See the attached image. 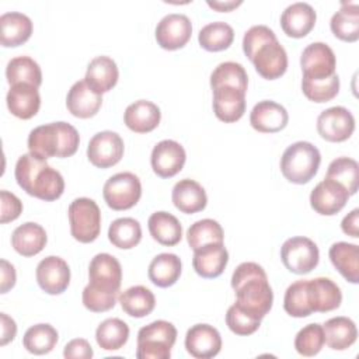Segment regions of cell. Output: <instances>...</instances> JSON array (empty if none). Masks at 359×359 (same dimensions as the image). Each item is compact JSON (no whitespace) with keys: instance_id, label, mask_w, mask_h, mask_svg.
Instances as JSON below:
<instances>
[{"instance_id":"cell-7","label":"cell","mask_w":359,"mask_h":359,"mask_svg":"<svg viewBox=\"0 0 359 359\" xmlns=\"http://www.w3.org/2000/svg\"><path fill=\"white\" fill-rule=\"evenodd\" d=\"M102 196L107 205L114 210L130 209L142 196L140 180L133 172H118L109 177L104 184Z\"/></svg>"},{"instance_id":"cell-21","label":"cell","mask_w":359,"mask_h":359,"mask_svg":"<svg viewBox=\"0 0 359 359\" xmlns=\"http://www.w3.org/2000/svg\"><path fill=\"white\" fill-rule=\"evenodd\" d=\"M229 262V252L223 243L208 244L194 251L192 266L195 272L206 279L217 278L223 273Z\"/></svg>"},{"instance_id":"cell-22","label":"cell","mask_w":359,"mask_h":359,"mask_svg":"<svg viewBox=\"0 0 359 359\" xmlns=\"http://www.w3.org/2000/svg\"><path fill=\"white\" fill-rule=\"evenodd\" d=\"M307 287L313 313H327L341 306L342 293L339 286L332 279L324 276L307 279Z\"/></svg>"},{"instance_id":"cell-45","label":"cell","mask_w":359,"mask_h":359,"mask_svg":"<svg viewBox=\"0 0 359 359\" xmlns=\"http://www.w3.org/2000/svg\"><path fill=\"white\" fill-rule=\"evenodd\" d=\"M283 309L289 316L296 318L307 317L313 313L309 300L307 279L296 280L286 289L283 297Z\"/></svg>"},{"instance_id":"cell-9","label":"cell","mask_w":359,"mask_h":359,"mask_svg":"<svg viewBox=\"0 0 359 359\" xmlns=\"http://www.w3.org/2000/svg\"><path fill=\"white\" fill-rule=\"evenodd\" d=\"M88 286L107 292V293H119L122 282V268L119 261L107 252L97 254L88 266Z\"/></svg>"},{"instance_id":"cell-56","label":"cell","mask_w":359,"mask_h":359,"mask_svg":"<svg viewBox=\"0 0 359 359\" xmlns=\"http://www.w3.org/2000/svg\"><path fill=\"white\" fill-rule=\"evenodd\" d=\"M241 3L243 1H212V0H208V6L220 13L231 11L233 8H237L238 6H241Z\"/></svg>"},{"instance_id":"cell-54","label":"cell","mask_w":359,"mask_h":359,"mask_svg":"<svg viewBox=\"0 0 359 359\" xmlns=\"http://www.w3.org/2000/svg\"><path fill=\"white\" fill-rule=\"evenodd\" d=\"M0 265H1V268H0L1 269V287H0V292L1 293H7L15 285V269L6 259H1Z\"/></svg>"},{"instance_id":"cell-43","label":"cell","mask_w":359,"mask_h":359,"mask_svg":"<svg viewBox=\"0 0 359 359\" xmlns=\"http://www.w3.org/2000/svg\"><path fill=\"white\" fill-rule=\"evenodd\" d=\"M210 87H234L247 93L248 76L243 65L237 62H223L210 74Z\"/></svg>"},{"instance_id":"cell-35","label":"cell","mask_w":359,"mask_h":359,"mask_svg":"<svg viewBox=\"0 0 359 359\" xmlns=\"http://www.w3.org/2000/svg\"><path fill=\"white\" fill-rule=\"evenodd\" d=\"M332 34L345 42L359 39V7L358 3H342L341 8L331 17Z\"/></svg>"},{"instance_id":"cell-27","label":"cell","mask_w":359,"mask_h":359,"mask_svg":"<svg viewBox=\"0 0 359 359\" xmlns=\"http://www.w3.org/2000/svg\"><path fill=\"white\" fill-rule=\"evenodd\" d=\"M171 199L174 206L187 215L203 210L208 203V196L203 187L189 178L180 180L174 185Z\"/></svg>"},{"instance_id":"cell-24","label":"cell","mask_w":359,"mask_h":359,"mask_svg":"<svg viewBox=\"0 0 359 359\" xmlns=\"http://www.w3.org/2000/svg\"><path fill=\"white\" fill-rule=\"evenodd\" d=\"M213 112L222 122L238 121L245 112V93L234 87L213 88Z\"/></svg>"},{"instance_id":"cell-55","label":"cell","mask_w":359,"mask_h":359,"mask_svg":"<svg viewBox=\"0 0 359 359\" xmlns=\"http://www.w3.org/2000/svg\"><path fill=\"white\" fill-rule=\"evenodd\" d=\"M0 318H1V339H0V345L4 346L10 341L14 339V337L17 334V325H15V321L11 317H8L6 313H1Z\"/></svg>"},{"instance_id":"cell-17","label":"cell","mask_w":359,"mask_h":359,"mask_svg":"<svg viewBox=\"0 0 359 359\" xmlns=\"http://www.w3.org/2000/svg\"><path fill=\"white\" fill-rule=\"evenodd\" d=\"M185 348L196 359H209L220 352L222 337L213 325L195 324L187 331Z\"/></svg>"},{"instance_id":"cell-19","label":"cell","mask_w":359,"mask_h":359,"mask_svg":"<svg viewBox=\"0 0 359 359\" xmlns=\"http://www.w3.org/2000/svg\"><path fill=\"white\" fill-rule=\"evenodd\" d=\"M287 121L286 108L271 100L259 101L250 114L251 126L261 133H276L286 128Z\"/></svg>"},{"instance_id":"cell-8","label":"cell","mask_w":359,"mask_h":359,"mask_svg":"<svg viewBox=\"0 0 359 359\" xmlns=\"http://www.w3.org/2000/svg\"><path fill=\"white\" fill-rule=\"evenodd\" d=\"M280 258L286 269L297 275H304L318 265L320 251L313 240L299 236L287 238L282 244Z\"/></svg>"},{"instance_id":"cell-36","label":"cell","mask_w":359,"mask_h":359,"mask_svg":"<svg viewBox=\"0 0 359 359\" xmlns=\"http://www.w3.org/2000/svg\"><path fill=\"white\" fill-rule=\"evenodd\" d=\"M119 303L122 310L136 318L149 316L156 307V297L150 289L146 286L137 285L123 290L119 294Z\"/></svg>"},{"instance_id":"cell-23","label":"cell","mask_w":359,"mask_h":359,"mask_svg":"<svg viewBox=\"0 0 359 359\" xmlns=\"http://www.w3.org/2000/svg\"><path fill=\"white\" fill-rule=\"evenodd\" d=\"M317 14L314 8L307 3H293L285 8L280 15V27L287 36L303 38L316 24Z\"/></svg>"},{"instance_id":"cell-10","label":"cell","mask_w":359,"mask_h":359,"mask_svg":"<svg viewBox=\"0 0 359 359\" xmlns=\"http://www.w3.org/2000/svg\"><path fill=\"white\" fill-rule=\"evenodd\" d=\"M123 149V140L116 132L102 130L90 139L87 157L97 168H108L121 161Z\"/></svg>"},{"instance_id":"cell-29","label":"cell","mask_w":359,"mask_h":359,"mask_svg":"<svg viewBox=\"0 0 359 359\" xmlns=\"http://www.w3.org/2000/svg\"><path fill=\"white\" fill-rule=\"evenodd\" d=\"M0 42L4 48H14L25 43L32 34V21L28 15L11 11L0 17Z\"/></svg>"},{"instance_id":"cell-1","label":"cell","mask_w":359,"mask_h":359,"mask_svg":"<svg viewBox=\"0 0 359 359\" xmlns=\"http://www.w3.org/2000/svg\"><path fill=\"white\" fill-rule=\"evenodd\" d=\"M231 287L236 304L252 317L262 320L272 309L273 292L264 268L257 262L240 264L231 275Z\"/></svg>"},{"instance_id":"cell-2","label":"cell","mask_w":359,"mask_h":359,"mask_svg":"<svg viewBox=\"0 0 359 359\" xmlns=\"http://www.w3.org/2000/svg\"><path fill=\"white\" fill-rule=\"evenodd\" d=\"M14 175L22 191L46 202L59 199L65 191V180L62 174L52 168L46 160L39 158L32 153L22 154L17 160Z\"/></svg>"},{"instance_id":"cell-34","label":"cell","mask_w":359,"mask_h":359,"mask_svg":"<svg viewBox=\"0 0 359 359\" xmlns=\"http://www.w3.org/2000/svg\"><path fill=\"white\" fill-rule=\"evenodd\" d=\"M182 264L178 255L163 252L156 255L149 265V279L158 287L172 286L181 275Z\"/></svg>"},{"instance_id":"cell-3","label":"cell","mask_w":359,"mask_h":359,"mask_svg":"<svg viewBox=\"0 0 359 359\" xmlns=\"http://www.w3.org/2000/svg\"><path fill=\"white\" fill-rule=\"evenodd\" d=\"M80 143L79 132L67 122H52L34 128L28 135V150L39 158L70 157Z\"/></svg>"},{"instance_id":"cell-13","label":"cell","mask_w":359,"mask_h":359,"mask_svg":"<svg viewBox=\"0 0 359 359\" xmlns=\"http://www.w3.org/2000/svg\"><path fill=\"white\" fill-rule=\"evenodd\" d=\"M303 77L306 79H325L335 73L334 50L324 42H313L307 45L300 57Z\"/></svg>"},{"instance_id":"cell-26","label":"cell","mask_w":359,"mask_h":359,"mask_svg":"<svg viewBox=\"0 0 359 359\" xmlns=\"http://www.w3.org/2000/svg\"><path fill=\"white\" fill-rule=\"evenodd\" d=\"M161 119L160 108L147 100H137L128 105L123 114L125 125L136 133H147L154 130Z\"/></svg>"},{"instance_id":"cell-41","label":"cell","mask_w":359,"mask_h":359,"mask_svg":"<svg viewBox=\"0 0 359 359\" xmlns=\"http://www.w3.org/2000/svg\"><path fill=\"white\" fill-rule=\"evenodd\" d=\"M234 39L231 25L223 21L206 24L198 35L199 45L208 52H220L227 49Z\"/></svg>"},{"instance_id":"cell-6","label":"cell","mask_w":359,"mask_h":359,"mask_svg":"<svg viewBox=\"0 0 359 359\" xmlns=\"http://www.w3.org/2000/svg\"><path fill=\"white\" fill-rule=\"evenodd\" d=\"M72 236L80 243H93L101 231V210L90 198H77L69 206Z\"/></svg>"},{"instance_id":"cell-47","label":"cell","mask_w":359,"mask_h":359,"mask_svg":"<svg viewBox=\"0 0 359 359\" xmlns=\"http://www.w3.org/2000/svg\"><path fill=\"white\" fill-rule=\"evenodd\" d=\"M323 325L313 323L303 327L294 338V349L302 356H314L324 346Z\"/></svg>"},{"instance_id":"cell-25","label":"cell","mask_w":359,"mask_h":359,"mask_svg":"<svg viewBox=\"0 0 359 359\" xmlns=\"http://www.w3.org/2000/svg\"><path fill=\"white\" fill-rule=\"evenodd\" d=\"M8 111L20 119H31L41 107V95L38 88L29 84H14L10 87L7 97Z\"/></svg>"},{"instance_id":"cell-51","label":"cell","mask_w":359,"mask_h":359,"mask_svg":"<svg viewBox=\"0 0 359 359\" xmlns=\"http://www.w3.org/2000/svg\"><path fill=\"white\" fill-rule=\"evenodd\" d=\"M0 198H1V219H0V223L6 224L8 222L15 220L21 215L22 203L14 194H11L8 191H4V189L0 192Z\"/></svg>"},{"instance_id":"cell-12","label":"cell","mask_w":359,"mask_h":359,"mask_svg":"<svg viewBox=\"0 0 359 359\" xmlns=\"http://www.w3.org/2000/svg\"><path fill=\"white\" fill-rule=\"evenodd\" d=\"M156 41L165 50L184 48L192 35L191 20L184 14H167L156 27Z\"/></svg>"},{"instance_id":"cell-16","label":"cell","mask_w":359,"mask_h":359,"mask_svg":"<svg viewBox=\"0 0 359 359\" xmlns=\"http://www.w3.org/2000/svg\"><path fill=\"white\" fill-rule=\"evenodd\" d=\"M348 198L349 194L341 184L330 178H324L311 191L310 205L317 213L324 216H332L344 209Z\"/></svg>"},{"instance_id":"cell-49","label":"cell","mask_w":359,"mask_h":359,"mask_svg":"<svg viewBox=\"0 0 359 359\" xmlns=\"http://www.w3.org/2000/svg\"><path fill=\"white\" fill-rule=\"evenodd\" d=\"M276 39L275 32L266 27V25H254L251 27L243 38V50L245 53V56L252 60L255 52L266 42H271Z\"/></svg>"},{"instance_id":"cell-52","label":"cell","mask_w":359,"mask_h":359,"mask_svg":"<svg viewBox=\"0 0 359 359\" xmlns=\"http://www.w3.org/2000/svg\"><path fill=\"white\" fill-rule=\"evenodd\" d=\"M94 352L90 345V342L84 338H76L72 339L70 342L66 344L63 349V356L65 358H83V359H90L93 358Z\"/></svg>"},{"instance_id":"cell-39","label":"cell","mask_w":359,"mask_h":359,"mask_svg":"<svg viewBox=\"0 0 359 359\" xmlns=\"http://www.w3.org/2000/svg\"><path fill=\"white\" fill-rule=\"evenodd\" d=\"M108 238L115 247L130 250L142 240L140 223L133 217H119L111 223L108 229Z\"/></svg>"},{"instance_id":"cell-31","label":"cell","mask_w":359,"mask_h":359,"mask_svg":"<svg viewBox=\"0 0 359 359\" xmlns=\"http://www.w3.org/2000/svg\"><path fill=\"white\" fill-rule=\"evenodd\" d=\"M335 269L351 283L359 282V247L346 241L334 243L328 251Z\"/></svg>"},{"instance_id":"cell-15","label":"cell","mask_w":359,"mask_h":359,"mask_svg":"<svg viewBox=\"0 0 359 359\" xmlns=\"http://www.w3.org/2000/svg\"><path fill=\"white\" fill-rule=\"evenodd\" d=\"M36 282L48 294L63 293L70 283V268L67 262L56 255L43 258L36 266Z\"/></svg>"},{"instance_id":"cell-44","label":"cell","mask_w":359,"mask_h":359,"mask_svg":"<svg viewBox=\"0 0 359 359\" xmlns=\"http://www.w3.org/2000/svg\"><path fill=\"white\" fill-rule=\"evenodd\" d=\"M224 233L222 226L213 219H202L191 224L187 231V240L189 247L196 251L208 244L223 243Z\"/></svg>"},{"instance_id":"cell-38","label":"cell","mask_w":359,"mask_h":359,"mask_svg":"<svg viewBox=\"0 0 359 359\" xmlns=\"http://www.w3.org/2000/svg\"><path fill=\"white\" fill-rule=\"evenodd\" d=\"M129 338V327L121 318L104 320L95 331V341L104 351L121 349Z\"/></svg>"},{"instance_id":"cell-18","label":"cell","mask_w":359,"mask_h":359,"mask_svg":"<svg viewBox=\"0 0 359 359\" xmlns=\"http://www.w3.org/2000/svg\"><path fill=\"white\" fill-rule=\"evenodd\" d=\"M259 76L275 80L285 74L287 69V53L278 39L264 43L251 60Z\"/></svg>"},{"instance_id":"cell-48","label":"cell","mask_w":359,"mask_h":359,"mask_svg":"<svg viewBox=\"0 0 359 359\" xmlns=\"http://www.w3.org/2000/svg\"><path fill=\"white\" fill-rule=\"evenodd\" d=\"M226 324L236 335H251L259 328L261 320L252 317L234 303L226 313Z\"/></svg>"},{"instance_id":"cell-42","label":"cell","mask_w":359,"mask_h":359,"mask_svg":"<svg viewBox=\"0 0 359 359\" xmlns=\"http://www.w3.org/2000/svg\"><path fill=\"white\" fill-rule=\"evenodd\" d=\"M341 184L346 192L355 195L359 187V165L358 161L351 157H338L332 160L327 170V177Z\"/></svg>"},{"instance_id":"cell-4","label":"cell","mask_w":359,"mask_h":359,"mask_svg":"<svg viewBox=\"0 0 359 359\" xmlns=\"http://www.w3.org/2000/svg\"><path fill=\"white\" fill-rule=\"evenodd\" d=\"M321 154L310 142H296L290 144L280 157V171L293 184H307L318 171Z\"/></svg>"},{"instance_id":"cell-30","label":"cell","mask_w":359,"mask_h":359,"mask_svg":"<svg viewBox=\"0 0 359 359\" xmlns=\"http://www.w3.org/2000/svg\"><path fill=\"white\" fill-rule=\"evenodd\" d=\"M48 241L45 229L34 222L18 226L11 234L13 248L22 257H34L39 254Z\"/></svg>"},{"instance_id":"cell-53","label":"cell","mask_w":359,"mask_h":359,"mask_svg":"<svg viewBox=\"0 0 359 359\" xmlns=\"http://www.w3.org/2000/svg\"><path fill=\"white\" fill-rule=\"evenodd\" d=\"M341 229L345 234L358 238L359 237V209H353L348 213L341 223Z\"/></svg>"},{"instance_id":"cell-28","label":"cell","mask_w":359,"mask_h":359,"mask_svg":"<svg viewBox=\"0 0 359 359\" xmlns=\"http://www.w3.org/2000/svg\"><path fill=\"white\" fill-rule=\"evenodd\" d=\"M119 70L109 56H97L90 60L86 72V83L98 94L108 93L118 83Z\"/></svg>"},{"instance_id":"cell-11","label":"cell","mask_w":359,"mask_h":359,"mask_svg":"<svg viewBox=\"0 0 359 359\" xmlns=\"http://www.w3.org/2000/svg\"><path fill=\"white\" fill-rule=\"evenodd\" d=\"M355 130V118L344 107H331L317 118V132L327 142H345Z\"/></svg>"},{"instance_id":"cell-20","label":"cell","mask_w":359,"mask_h":359,"mask_svg":"<svg viewBox=\"0 0 359 359\" xmlns=\"http://www.w3.org/2000/svg\"><path fill=\"white\" fill-rule=\"evenodd\" d=\"M102 105L101 94L95 93L86 80L76 81L66 97V107L69 112L81 119H87L94 116Z\"/></svg>"},{"instance_id":"cell-32","label":"cell","mask_w":359,"mask_h":359,"mask_svg":"<svg viewBox=\"0 0 359 359\" xmlns=\"http://www.w3.org/2000/svg\"><path fill=\"white\" fill-rule=\"evenodd\" d=\"M324 342L334 351H345L355 344L358 330L355 323L344 316L332 317L323 325Z\"/></svg>"},{"instance_id":"cell-40","label":"cell","mask_w":359,"mask_h":359,"mask_svg":"<svg viewBox=\"0 0 359 359\" xmlns=\"http://www.w3.org/2000/svg\"><path fill=\"white\" fill-rule=\"evenodd\" d=\"M57 339V331L50 324H35L25 331L22 345L29 353L45 355L55 348Z\"/></svg>"},{"instance_id":"cell-5","label":"cell","mask_w":359,"mask_h":359,"mask_svg":"<svg viewBox=\"0 0 359 359\" xmlns=\"http://www.w3.org/2000/svg\"><path fill=\"white\" fill-rule=\"evenodd\" d=\"M177 339V328L165 321L157 320L137 332L136 356L139 359H168Z\"/></svg>"},{"instance_id":"cell-50","label":"cell","mask_w":359,"mask_h":359,"mask_svg":"<svg viewBox=\"0 0 359 359\" xmlns=\"http://www.w3.org/2000/svg\"><path fill=\"white\" fill-rule=\"evenodd\" d=\"M116 299H118L116 293H107V292L95 290V289L90 287L88 285L83 289V294H81L84 307L94 313H104V311L114 309Z\"/></svg>"},{"instance_id":"cell-33","label":"cell","mask_w":359,"mask_h":359,"mask_svg":"<svg viewBox=\"0 0 359 359\" xmlns=\"http://www.w3.org/2000/svg\"><path fill=\"white\" fill-rule=\"evenodd\" d=\"M150 236L161 245L172 247L182 238V227L180 220L168 212H154L149 220Z\"/></svg>"},{"instance_id":"cell-37","label":"cell","mask_w":359,"mask_h":359,"mask_svg":"<svg viewBox=\"0 0 359 359\" xmlns=\"http://www.w3.org/2000/svg\"><path fill=\"white\" fill-rule=\"evenodd\" d=\"M6 77L10 86L29 84L39 87L42 83V72L39 65L29 56L13 57L6 67Z\"/></svg>"},{"instance_id":"cell-46","label":"cell","mask_w":359,"mask_h":359,"mask_svg":"<svg viewBox=\"0 0 359 359\" xmlns=\"http://www.w3.org/2000/svg\"><path fill=\"white\" fill-rule=\"evenodd\" d=\"M303 94L314 102H327L337 97L339 91V77L334 73L325 79H306L302 80Z\"/></svg>"},{"instance_id":"cell-14","label":"cell","mask_w":359,"mask_h":359,"mask_svg":"<svg viewBox=\"0 0 359 359\" xmlns=\"http://www.w3.org/2000/svg\"><path fill=\"white\" fill-rule=\"evenodd\" d=\"M187 160L184 147L171 139L158 142L151 150V168L161 178H171L177 175Z\"/></svg>"}]
</instances>
